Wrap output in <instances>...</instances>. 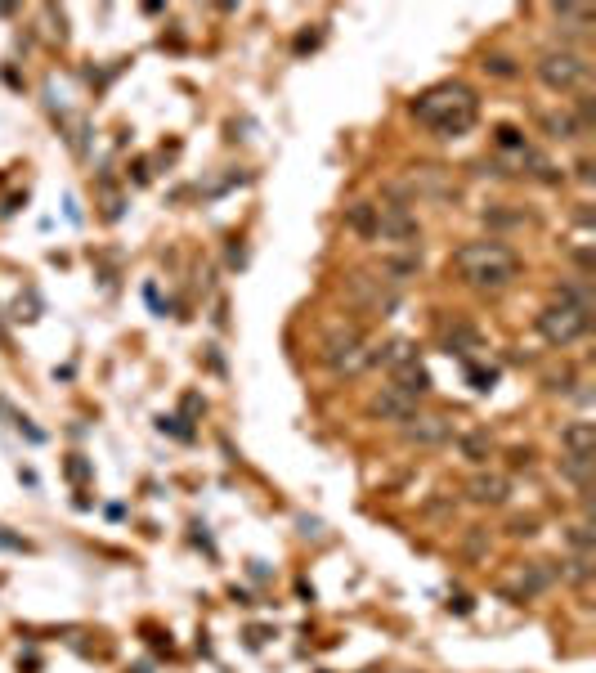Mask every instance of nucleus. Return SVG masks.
<instances>
[{"label": "nucleus", "mask_w": 596, "mask_h": 673, "mask_svg": "<svg viewBox=\"0 0 596 673\" xmlns=\"http://www.w3.org/2000/svg\"><path fill=\"white\" fill-rule=\"evenodd\" d=\"M467 499L480 503V507H498L511 499V481L502 472H476L467 481Z\"/></svg>", "instance_id": "nucleus-11"}, {"label": "nucleus", "mask_w": 596, "mask_h": 673, "mask_svg": "<svg viewBox=\"0 0 596 673\" xmlns=\"http://www.w3.org/2000/svg\"><path fill=\"white\" fill-rule=\"evenodd\" d=\"M453 189H458V184H453V175L440 171V167H417L408 180L395 184V193H413V198H449Z\"/></svg>", "instance_id": "nucleus-9"}, {"label": "nucleus", "mask_w": 596, "mask_h": 673, "mask_svg": "<svg viewBox=\"0 0 596 673\" xmlns=\"http://www.w3.org/2000/svg\"><path fill=\"white\" fill-rule=\"evenodd\" d=\"M538 81H543L547 90H556V95H570V90H579L583 81H588V59H583L579 50H570V45L543 50L538 54Z\"/></svg>", "instance_id": "nucleus-5"}, {"label": "nucleus", "mask_w": 596, "mask_h": 673, "mask_svg": "<svg viewBox=\"0 0 596 673\" xmlns=\"http://www.w3.org/2000/svg\"><path fill=\"white\" fill-rule=\"evenodd\" d=\"M561 454L596 458V427H592V422H570V427L561 431Z\"/></svg>", "instance_id": "nucleus-12"}, {"label": "nucleus", "mask_w": 596, "mask_h": 673, "mask_svg": "<svg viewBox=\"0 0 596 673\" xmlns=\"http://www.w3.org/2000/svg\"><path fill=\"white\" fill-rule=\"evenodd\" d=\"M476 113H480V99L471 86H462V81H440V86L422 90V95L413 99V117L426 126V131L435 135H467L471 126H476Z\"/></svg>", "instance_id": "nucleus-1"}, {"label": "nucleus", "mask_w": 596, "mask_h": 673, "mask_svg": "<svg viewBox=\"0 0 596 673\" xmlns=\"http://www.w3.org/2000/svg\"><path fill=\"white\" fill-rule=\"evenodd\" d=\"M462 454H467L471 463H484V458H489V436H462Z\"/></svg>", "instance_id": "nucleus-18"}, {"label": "nucleus", "mask_w": 596, "mask_h": 673, "mask_svg": "<svg viewBox=\"0 0 596 673\" xmlns=\"http://www.w3.org/2000/svg\"><path fill=\"white\" fill-rule=\"evenodd\" d=\"M368 413H372V418H381V422H413L417 418V395L399 391V386L390 382L368 400Z\"/></svg>", "instance_id": "nucleus-8"}, {"label": "nucleus", "mask_w": 596, "mask_h": 673, "mask_svg": "<svg viewBox=\"0 0 596 673\" xmlns=\"http://www.w3.org/2000/svg\"><path fill=\"white\" fill-rule=\"evenodd\" d=\"M453 265H458L462 283H467V288H480V292L511 288V283H516V274H520V256L511 252L507 243H498V238H480V243L458 247Z\"/></svg>", "instance_id": "nucleus-2"}, {"label": "nucleus", "mask_w": 596, "mask_h": 673, "mask_svg": "<svg viewBox=\"0 0 596 673\" xmlns=\"http://www.w3.org/2000/svg\"><path fill=\"white\" fill-rule=\"evenodd\" d=\"M552 584H556L552 561H529V566H520L516 575H507V579H502V593H507V597H516V602H529V597L547 593Z\"/></svg>", "instance_id": "nucleus-7"}, {"label": "nucleus", "mask_w": 596, "mask_h": 673, "mask_svg": "<svg viewBox=\"0 0 596 673\" xmlns=\"http://www.w3.org/2000/svg\"><path fill=\"white\" fill-rule=\"evenodd\" d=\"M592 328V297L579 288H565L552 306H543L538 315V333H543L552 346H570Z\"/></svg>", "instance_id": "nucleus-3"}, {"label": "nucleus", "mask_w": 596, "mask_h": 673, "mask_svg": "<svg viewBox=\"0 0 596 673\" xmlns=\"http://www.w3.org/2000/svg\"><path fill=\"white\" fill-rule=\"evenodd\" d=\"M440 337H444V346H449V350H458V355H467V350H476V346H480L476 328H467V324H462V319H453V324H444V328H440Z\"/></svg>", "instance_id": "nucleus-13"}, {"label": "nucleus", "mask_w": 596, "mask_h": 673, "mask_svg": "<svg viewBox=\"0 0 596 673\" xmlns=\"http://www.w3.org/2000/svg\"><path fill=\"white\" fill-rule=\"evenodd\" d=\"M565 579H570V584H588L592 579V552H574V557L565 561Z\"/></svg>", "instance_id": "nucleus-17"}, {"label": "nucleus", "mask_w": 596, "mask_h": 673, "mask_svg": "<svg viewBox=\"0 0 596 673\" xmlns=\"http://www.w3.org/2000/svg\"><path fill=\"white\" fill-rule=\"evenodd\" d=\"M543 126L552 140H574V135L583 131V122L574 113H543Z\"/></svg>", "instance_id": "nucleus-14"}, {"label": "nucleus", "mask_w": 596, "mask_h": 673, "mask_svg": "<svg viewBox=\"0 0 596 673\" xmlns=\"http://www.w3.org/2000/svg\"><path fill=\"white\" fill-rule=\"evenodd\" d=\"M592 467H596V458H570V454H561L565 481H574L579 490H588V485H592Z\"/></svg>", "instance_id": "nucleus-16"}, {"label": "nucleus", "mask_w": 596, "mask_h": 673, "mask_svg": "<svg viewBox=\"0 0 596 673\" xmlns=\"http://www.w3.org/2000/svg\"><path fill=\"white\" fill-rule=\"evenodd\" d=\"M449 436H453V422H449V418H440V413H426V418L404 422V440H408V445L435 449V445H444Z\"/></svg>", "instance_id": "nucleus-10"}, {"label": "nucleus", "mask_w": 596, "mask_h": 673, "mask_svg": "<svg viewBox=\"0 0 596 673\" xmlns=\"http://www.w3.org/2000/svg\"><path fill=\"white\" fill-rule=\"evenodd\" d=\"M471 382H476V391H489V386L498 382V373H493V368H471Z\"/></svg>", "instance_id": "nucleus-19"}, {"label": "nucleus", "mask_w": 596, "mask_h": 673, "mask_svg": "<svg viewBox=\"0 0 596 673\" xmlns=\"http://www.w3.org/2000/svg\"><path fill=\"white\" fill-rule=\"evenodd\" d=\"M372 238L399 247V252H413V243L422 238V225H417V216L404 207V202H381L377 220H372Z\"/></svg>", "instance_id": "nucleus-6"}, {"label": "nucleus", "mask_w": 596, "mask_h": 673, "mask_svg": "<svg viewBox=\"0 0 596 673\" xmlns=\"http://www.w3.org/2000/svg\"><path fill=\"white\" fill-rule=\"evenodd\" d=\"M372 355H377V346H368V337L355 324H332L328 337H323V364L337 377H355L363 368H372Z\"/></svg>", "instance_id": "nucleus-4"}, {"label": "nucleus", "mask_w": 596, "mask_h": 673, "mask_svg": "<svg viewBox=\"0 0 596 673\" xmlns=\"http://www.w3.org/2000/svg\"><path fill=\"white\" fill-rule=\"evenodd\" d=\"M556 23L565 32H588L592 27V9L588 5H556Z\"/></svg>", "instance_id": "nucleus-15"}]
</instances>
